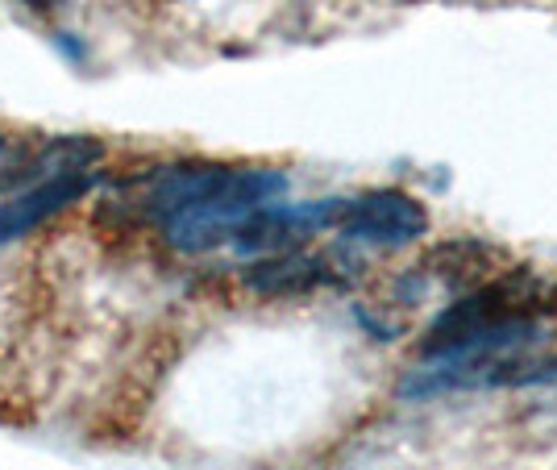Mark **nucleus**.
Returning a JSON list of instances; mask_svg holds the SVG:
<instances>
[{
    "label": "nucleus",
    "instance_id": "obj_1",
    "mask_svg": "<svg viewBox=\"0 0 557 470\" xmlns=\"http://www.w3.org/2000/svg\"><path fill=\"white\" fill-rule=\"evenodd\" d=\"M287 191V175L275 166H233L230 180L212 191L209 200L191 205L180 217L163 221V242L180 255H205L233 242V234L255 217L258 209L275 205Z\"/></svg>",
    "mask_w": 557,
    "mask_h": 470
},
{
    "label": "nucleus",
    "instance_id": "obj_2",
    "mask_svg": "<svg viewBox=\"0 0 557 470\" xmlns=\"http://www.w3.org/2000/svg\"><path fill=\"white\" fill-rule=\"evenodd\" d=\"M536 305H541V287H536V280H529L524 271H520V275H504V280H495V283H483V287L458 296L454 305H445L442 312L433 317V325L420 337V354H424V358H437V354L454 350V346H462V342L495 330V325H504V321L533 317Z\"/></svg>",
    "mask_w": 557,
    "mask_h": 470
},
{
    "label": "nucleus",
    "instance_id": "obj_3",
    "mask_svg": "<svg viewBox=\"0 0 557 470\" xmlns=\"http://www.w3.org/2000/svg\"><path fill=\"white\" fill-rule=\"evenodd\" d=\"M337 230L349 242H371V246H408L429 230V212L408 191H367L358 200H346L337 217Z\"/></svg>",
    "mask_w": 557,
    "mask_h": 470
},
{
    "label": "nucleus",
    "instance_id": "obj_4",
    "mask_svg": "<svg viewBox=\"0 0 557 470\" xmlns=\"http://www.w3.org/2000/svg\"><path fill=\"white\" fill-rule=\"evenodd\" d=\"M96 184H100L96 171H79V175H54V180H42V184H29V188L4 196L0 200V246L22 242L34 230H42L50 217L79 205Z\"/></svg>",
    "mask_w": 557,
    "mask_h": 470
},
{
    "label": "nucleus",
    "instance_id": "obj_5",
    "mask_svg": "<svg viewBox=\"0 0 557 470\" xmlns=\"http://www.w3.org/2000/svg\"><path fill=\"white\" fill-rule=\"evenodd\" d=\"M333 280L329 275V262L317 255H304V250H283V255H267L255 267H246V287L258 296H304V292H317Z\"/></svg>",
    "mask_w": 557,
    "mask_h": 470
},
{
    "label": "nucleus",
    "instance_id": "obj_6",
    "mask_svg": "<svg viewBox=\"0 0 557 470\" xmlns=\"http://www.w3.org/2000/svg\"><path fill=\"white\" fill-rule=\"evenodd\" d=\"M29 159H34V141L0 134V200L29 184Z\"/></svg>",
    "mask_w": 557,
    "mask_h": 470
},
{
    "label": "nucleus",
    "instance_id": "obj_7",
    "mask_svg": "<svg viewBox=\"0 0 557 470\" xmlns=\"http://www.w3.org/2000/svg\"><path fill=\"white\" fill-rule=\"evenodd\" d=\"M22 4H25V9H34V13H50L59 0H22Z\"/></svg>",
    "mask_w": 557,
    "mask_h": 470
}]
</instances>
